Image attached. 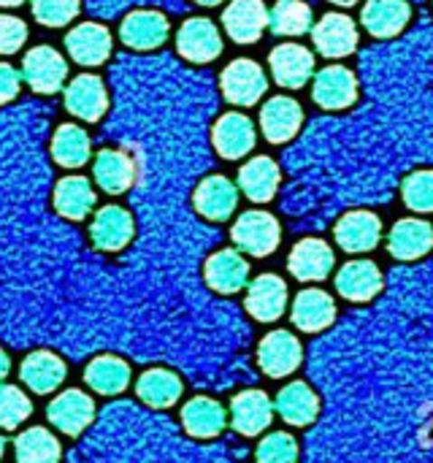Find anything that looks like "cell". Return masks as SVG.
Here are the masks:
<instances>
[{
    "mask_svg": "<svg viewBox=\"0 0 433 463\" xmlns=\"http://www.w3.org/2000/svg\"><path fill=\"white\" fill-rule=\"evenodd\" d=\"M87 383L92 391L103 393V396H114V393H122L130 383V369L125 361L119 358H111V355H103V358H95L87 372H84Z\"/></svg>",
    "mask_w": 433,
    "mask_h": 463,
    "instance_id": "33",
    "label": "cell"
},
{
    "mask_svg": "<svg viewBox=\"0 0 433 463\" xmlns=\"http://www.w3.org/2000/svg\"><path fill=\"white\" fill-rule=\"evenodd\" d=\"M16 92H19V73L11 65L0 62V103H8L11 98H16Z\"/></svg>",
    "mask_w": 433,
    "mask_h": 463,
    "instance_id": "43",
    "label": "cell"
},
{
    "mask_svg": "<svg viewBox=\"0 0 433 463\" xmlns=\"http://www.w3.org/2000/svg\"><path fill=\"white\" fill-rule=\"evenodd\" d=\"M236 201H239V193H236V184L225 176H209L198 184L195 190V209L209 217V220H225L233 214L236 209Z\"/></svg>",
    "mask_w": 433,
    "mask_h": 463,
    "instance_id": "24",
    "label": "cell"
},
{
    "mask_svg": "<svg viewBox=\"0 0 433 463\" xmlns=\"http://www.w3.org/2000/svg\"><path fill=\"white\" fill-rule=\"evenodd\" d=\"M222 24L236 43H255L268 24V11L263 0H233L222 14Z\"/></svg>",
    "mask_w": 433,
    "mask_h": 463,
    "instance_id": "9",
    "label": "cell"
},
{
    "mask_svg": "<svg viewBox=\"0 0 433 463\" xmlns=\"http://www.w3.org/2000/svg\"><path fill=\"white\" fill-rule=\"evenodd\" d=\"M287 266L296 279L317 282V279H325L328 271L334 269V252L323 239H304L293 247Z\"/></svg>",
    "mask_w": 433,
    "mask_h": 463,
    "instance_id": "16",
    "label": "cell"
},
{
    "mask_svg": "<svg viewBox=\"0 0 433 463\" xmlns=\"http://www.w3.org/2000/svg\"><path fill=\"white\" fill-rule=\"evenodd\" d=\"M304 122V111L301 106L293 100V98H271L263 111H260V128H263V136L271 141V144H285L290 141L298 128Z\"/></svg>",
    "mask_w": 433,
    "mask_h": 463,
    "instance_id": "13",
    "label": "cell"
},
{
    "mask_svg": "<svg viewBox=\"0 0 433 463\" xmlns=\"http://www.w3.org/2000/svg\"><path fill=\"white\" fill-rule=\"evenodd\" d=\"M22 0H0V5H19Z\"/></svg>",
    "mask_w": 433,
    "mask_h": 463,
    "instance_id": "46",
    "label": "cell"
},
{
    "mask_svg": "<svg viewBox=\"0 0 433 463\" xmlns=\"http://www.w3.org/2000/svg\"><path fill=\"white\" fill-rule=\"evenodd\" d=\"M30 412H33L30 399L19 388L0 385V429L11 431V429L22 426L30 418Z\"/></svg>",
    "mask_w": 433,
    "mask_h": 463,
    "instance_id": "38",
    "label": "cell"
},
{
    "mask_svg": "<svg viewBox=\"0 0 433 463\" xmlns=\"http://www.w3.org/2000/svg\"><path fill=\"white\" fill-rule=\"evenodd\" d=\"M0 458H3V439H0Z\"/></svg>",
    "mask_w": 433,
    "mask_h": 463,
    "instance_id": "48",
    "label": "cell"
},
{
    "mask_svg": "<svg viewBox=\"0 0 433 463\" xmlns=\"http://www.w3.org/2000/svg\"><path fill=\"white\" fill-rule=\"evenodd\" d=\"M279 222L268 212H247L233 225V241L255 258L271 255L279 247Z\"/></svg>",
    "mask_w": 433,
    "mask_h": 463,
    "instance_id": "2",
    "label": "cell"
},
{
    "mask_svg": "<svg viewBox=\"0 0 433 463\" xmlns=\"http://www.w3.org/2000/svg\"><path fill=\"white\" fill-rule=\"evenodd\" d=\"M249 266L233 250H220L206 260V282L217 293H239L247 285Z\"/></svg>",
    "mask_w": 433,
    "mask_h": 463,
    "instance_id": "22",
    "label": "cell"
},
{
    "mask_svg": "<svg viewBox=\"0 0 433 463\" xmlns=\"http://www.w3.org/2000/svg\"><path fill=\"white\" fill-rule=\"evenodd\" d=\"M220 87L233 106H255L268 90V79L255 60H233L222 71Z\"/></svg>",
    "mask_w": 433,
    "mask_h": 463,
    "instance_id": "1",
    "label": "cell"
},
{
    "mask_svg": "<svg viewBox=\"0 0 433 463\" xmlns=\"http://www.w3.org/2000/svg\"><path fill=\"white\" fill-rule=\"evenodd\" d=\"M239 187L244 190L247 198L263 203L271 201L277 187H279V168L271 157H252L241 174H239Z\"/></svg>",
    "mask_w": 433,
    "mask_h": 463,
    "instance_id": "29",
    "label": "cell"
},
{
    "mask_svg": "<svg viewBox=\"0 0 433 463\" xmlns=\"http://www.w3.org/2000/svg\"><path fill=\"white\" fill-rule=\"evenodd\" d=\"M331 3H336V5H355L358 0H331Z\"/></svg>",
    "mask_w": 433,
    "mask_h": 463,
    "instance_id": "45",
    "label": "cell"
},
{
    "mask_svg": "<svg viewBox=\"0 0 433 463\" xmlns=\"http://www.w3.org/2000/svg\"><path fill=\"white\" fill-rule=\"evenodd\" d=\"M95 179H98V184H100L106 193H111V195L125 193V190L133 184V179H136V163H133V157L125 155V152L106 149V152H100L98 160H95Z\"/></svg>",
    "mask_w": 433,
    "mask_h": 463,
    "instance_id": "28",
    "label": "cell"
},
{
    "mask_svg": "<svg viewBox=\"0 0 433 463\" xmlns=\"http://www.w3.org/2000/svg\"><path fill=\"white\" fill-rule=\"evenodd\" d=\"M258 463H298V445L290 434L279 431L260 442Z\"/></svg>",
    "mask_w": 433,
    "mask_h": 463,
    "instance_id": "40",
    "label": "cell"
},
{
    "mask_svg": "<svg viewBox=\"0 0 433 463\" xmlns=\"http://www.w3.org/2000/svg\"><path fill=\"white\" fill-rule=\"evenodd\" d=\"M336 241L347 252H369L380 244L382 222L372 212H350L336 222Z\"/></svg>",
    "mask_w": 433,
    "mask_h": 463,
    "instance_id": "12",
    "label": "cell"
},
{
    "mask_svg": "<svg viewBox=\"0 0 433 463\" xmlns=\"http://www.w3.org/2000/svg\"><path fill=\"white\" fill-rule=\"evenodd\" d=\"M27 38V27L16 16L0 14V54H14Z\"/></svg>",
    "mask_w": 433,
    "mask_h": 463,
    "instance_id": "42",
    "label": "cell"
},
{
    "mask_svg": "<svg viewBox=\"0 0 433 463\" xmlns=\"http://www.w3.org/2000/svg\"><path fill=\"white\" fill-rule=\"evenodd\" d=\"M268 65H271L279 87L298 90L309 81V76L315 71V54L301 43H279L268 54Z\"/></svg>",
    "mask_w": 433,
    "mask_h": 463,
    "instance_id": "6",
    "label": "cell"
},
{
    "mask_svg": "<svg viewBox=\"0 0 433 463\" xmlns=\"http://www.w3.org/2000/svg\"><path fill=\"white\" fill-rule=\"evenodd\" d=\"M8 369H11V364H8V355H5V353L0 350V380H5Z\"/></svg>",
    "mask_w": 433,
    "mask_h": 463,
    "instance_id": "44",
    "label": "cell"
},
{
    "mask_svg": "<svg viewBox=\"0 0 433 463\" xmlns=\"http://www.w3.org/2000/svg\"><path fill=\"white\" fill-rule=\"evenodd\" d=\"M65 43H68V54L79 65H100L111 54V33L95 22H84L73 27Z\"/></svg>",
    "mask_w": 433,
    "mask_h": 463,
    "instance_id": "15",
    "label": "cell"
},
{
    "mask_svg": "<svg viewBox=\"0 0 433 463\" xmlns=\"http://www.w3.org/2000/svg\"><path fill=\"white\" fill-rule=\"evenodd\" d=\"M79 14V0H33V16L46 27H62Z\"/></svg>",
    "mask_w": 433,
    "mask_h": 463,
    "instance_id": "41",
    "label": "cell"
},
{
    "mask_svg": "<svg viewBox=\"0 0 433 463\" xmlns=\"http://www.w3.org/2000/svg\"><path fill=\"white\" fill-rule=\"evenodd\" d=\"M258 361L268 377H287L301 366V342L287 331H274L260 342Z\"/></svg>",
    "mask_w": 433,
    "mask_h": 463,
    "instance_id": "7",
    "label": "cell"
},
{
    "mask_svg": "<svg viewBox=\"0 0 433 463\" xmlns=\"http://www.w3.org/2000/svg\"><path fill=\"white\" fill-rule=\"evenodd\" d=\"M195 3H201V5H217L220 0H195Z\"/></svg>",
    "mask_w": 433,
    "mask_h": 463,
    "instance_id": "47",
    "label": "cell"
},
{
    "mask_svg": "<svg viewBox=\"0 0 433 463\" xmlns=\"http://www.w3.org/2000/svg\"><path fill=\"white\" fill-rule=\"evenodd\" d=\"M52 155L65 168H79L89 160V136L79 125H60L52 138Z\"/></svg>",
    "mask_w": 433,
    "mask_h": 463,
    "instance_id": "34",
    "label": "cell"
},
{
    "mask_svg": "<svg viewBox=\"0 0 433 463\" xmlns=\"http://www.w3.org/2000/svg\"><path fill=\"white\" fill-rule=\"evenodd\" d=\"M92 402L81 391H65L49 404V423H54V429H60L68 437L81 434L92 423Z\"/></svg>",
    "mask_w": 433,
    "mask_h": 463,
    "instance_id": "17",
    "label": "cell"
},
{
    "mask_svg": "<svg viewBox=\"0 0 433 463\" xmlns=\"http://www.w3.org/2000/svg\"><path fill=\"white\" fill-rule=\"evenodd\" d=\"M138 396L152 404V407H171L179 396H182V383L176 374L165 372V369H152L138 380Z\"/></svg>",
    "mask_w": 433,
    "mask_h": 463,
    "instance_id": "35",
    "label": "cell"
},
{
    "mask_svg": "<svg viewBox=\"0 0 433 463\" xmlns=\"http://www.w3.org/2000/svg\"><path fill=\"white\" fill-rule=\"evenodd\" d=\"M336 317V304L325 290H304L298 293L296 304H293V323L306 331V334H317L323 328H328Z\"/></svg>",
    "mask_w": 433,
    "mask_h": 463,
    "instance_id": "26",
    "label": "cell"
},
{
    "mask_svg": "<svg viewBox=\"0 0 433 463\" xmlns=\"http://www.w3.org/2000/svg\"><path fill=\"white\" fill-rule=\"evenodd\" d=\"M404 203L415 212H433V171H418L404 179Z\"/></svg>",
    "mask_w": 433,
    "mask_h": 463,
    "instance_id": "39",
    "label": "cell"
},
{
    "mask_svg": "<svg viewBox=\"0 0 433 463\" xmlns=\"http://www.w3.org/2000/svg\"><path fill=\"white\" fill-rule=\"evenodd\" d=\"M54 206L68 220H84L89 209L95 206V193L89 187V179L84 176H65L57 182L54 190Z\"/></svg>",
    "mask_w": 433,
    "mask_h": 463,
    "instance_id": "30",
    "label": "cell"
},
{
    "mask_svg": "<svg viewBox=\"0 0 433 463\" xmlns=\"http://www.w3.org/2000/svg\"><path fill=\"white\" fill-rule=\"evenodd\" d=\"M268 22L277 35H301L312 27V8L304 0H279Z\"/></svg>",
    "mask_w": 433,
    "mask_h": 463,
    "instance_id": "37",
    "label": "cell"
},
{
    "mask_svg": "<svg viewBox=\"0 0 433 463\" xmlns=\"http://www.w3.org/2000/svg\"><path fill=\"white\" fill-rule=\"evenodd\" d=\"M271 402L263 391H244L241 396L233 399L231 404V418L236 431H241L244 437H255L263 429H268L271 423Z\"/></svg>",
    "mask_w": 433,
    "mask_h": 463,
    "instance_id": "25",
    "label": "cell"
},
{
    "mask_svg": "<svg viewBox=\"0 0 433 463\" xmlns=\"http://www.w3.org/2000/svg\"><path fill=\"white\" fill-rule=\"evenodd\" d=\"M279 415L293 426H309L320 415V399L306 383H290L277 396Z\"/></svg>",
    "mask_w": 433,
    "mask_h": 463,
    "instance_id": "27",
    "label": "cell"
},
{
    "mask_svg": "<svg viewBox=\"0 0 433 463\" xmlns=\"http://www.w3.org/2000/svg\"><path fill=\"white\" fill-rule=\"evenodd\" d=\"M176 49L190 62H212L222 52L217 24L209 19H187L176 33Z\"/></svg>",
    "mask_w": 433,
    "mask_h": 463,
    "instance_id": "5",
    "label": "cell"
},
{
    "mask_svg": "<svg viewBox=\"0 0 433 463\" xmlns=\"http://www.w3.org/2000/svg\"><path fill=\"white\" fill-rule=\"evenodd\" d=\"M312 38H315L320 54H325V57H347L358 46V27L344 14H325L315 24Z\"/></svg>",
    "mask_w": 433,
    "mask_h": 463,
    "instance_id": "8",
    "label": "cell"
},
{
    "mask_svg": "<svg viewBox=\"0 0 433 463\" xmlns=\"http://www.w3.org/2000/svg\"><path fill=\"white\" fill-rule=\"evenodd\" d=\"M412 16L407 0H369L363 5V27L374 38H393L399 35Z\"/></svg>",
    "mask_w": 433,
    "mask_h": 463,
    "instance_id": "19",
    "label": "cell"
},
{
    "mask_svg": "<svg viewBox=\"0 0 433 463\" xmlns=\"http://www.w3.org/2000/svg\"><path fill=\"white\" fill-rule=\"evenodd\" d=\"M287 304V288L277 274H263L249 285L247 293V309L260 323H274L285 315Z\"/></svg>",
    "mask_w": 433,
    "mask_h": 463,
    "instance_id": "14",
    "label": "cell"
},
{
    "mask_svg": "<svg viewBox=\"0 0 433 463\" xmlns=\"http://www.w3.org/2000/svg\"><path fill=\"white\" fill-rule=\"evenodd\" d=\"M336 290L347 301H372L382 290V271L372 260H353L339 271Z\"/></svg>",
    "mask_w": 433,
    "mask_h": 463,
    "instance_id": "21",
    "label": "cell"
},
{
    "mask_svg": "<svg viewBox=\"0 0 433 463\" xmlns=\"http://www.w3.org/2000/svg\"><path fill=\"white\" fill-rule=\"evenodd\" d=\"M119 35L130 49H155L168 38V19L160 11H133L125 16Z\"/></svg>",
    "mask_w": 433,
    "mask_h": 463,
    "instance_id": "20",
    "label": "cell"
},
{
    "mask_svg": "<svg viewBox=\"0 0 433 463\" xmlns=\"http://www.w3.org/2000/svg\"><path fill=\"white\" fill-rule=\"evenodd\" d=\"M312 95L320 109H328V111L350 109L358 100V79L344 65H328L317 73Z\"/></svg>",
    "mask_w": 433,
    "mask_h": 463,
    "instance_id": "3",
    "label": "cell"
},
{
    "mask_svg": "<svg viewBox=\"0 0 433 463\" xmlns=\"http://www.w3.org/2000/svg\"><path fill=\"white\" fill-rule=\"evenodd\" d=\"M22 73L24 81L35 90V92H57L65 81L68 65L62 60V54L52 46H35L24 54L22 62Z\"/></svg>",
    "mask_w": 433,
    "mask_h": 463,
    "instance_id": "4",
    "label": "cell"
},
{
    "mask_svg": "<svg viewBox=\"0 0 433 463\" xmlns=\"http://www.w3.org/2000/svg\"><path fill=\"white\" fill-rule=\"evenodd\" d=\"M133 239V217L122 206H106L95 214L92 241L98 250L117 252Z\"/></svg>",
    "mask_w": 433,
    "mask_h": 463,
    "instance_id": "23",
    "label": "cell"
},
{
    "mask_svg": "<svg viewBox=\"0 0 433 463\" xmlns=\"http://www.w3.org/2000/svg\"><path fill=\"white\" fill-rule=\"evenodd\" d=\"M16 461L57 463L60 461V445L46 429H30L16 439Z\"/></svg>",
    "mask_w": 433,
    "mask_h": 463,
    "instance_id": "36",
    "label": "cell"
},
{
    "mask_svg": "<svg viewBox=\"0 0 433 463\" xmlns=\"http://www.w3.org/2000/svg\"><path fill=\"white\" fill-rule=\"evenodd\" d=\"M182 423L193 437L209 439V437H217L225 429V410L217 402L201 396V399H193L182 410Z\"/></svg>",
    "mask_w": 433,
    "mask_h": 463,
    "instance_id": "32",
    "label": "cell"
},
{
    "mask_svg": "<svg viewBox=\"0 0 433 463\" xmlns=\"http://www.w3.org/2000/svg\"><path fill=\"white\" fill-rule=\"evenodd\" d=\"M22 380L35 393H52L65 380V364L52 353H33L22 364Z\"/></svg>",
    "mask_w": 433,
    "mask_h": 463,
    "instance_id": "31",
    "label": "cell"
},
{
    "mask_svg": "<svg viewBox=\"0 0 433 463\" xmlns=\"http://www.w3.org/2000/svg\"><path fill=\"white\" fill-rule=\"evenodd\" d=\"M212 138H214V149L225 160H239L241 155H247L255 146V125L247 114L231 111V114L220 117Z\"/></svg>",
    "mask_w": 433,
    "mask_h": 463,
    "instance_id": "11",
    "label": "cell"
},
{
    "mask_svg": "<svg viewBox=\"0 0 433 463\" xmlns=\"http://www.w3.org/2000/svg\"><path fill=\"white\" fill-rule=\"evenodd\" d=\"M433 247V228L426 220H401L388 236V250L399 260H418Z\"/></svg>",
    "mask_w": 433,
    "mask_h": 463,
    "instance_id": "18",
    "label": "cell"
},
{
    "mask_svg": "<svg viewBox=\"0 0 433 463\" xmlns=\"http://www.w3.org/2000/svg\"><path fill=\"white\" fill-rule=\"evenodd\" d=\"M65 106L71 114H76L79 119L87 122H98L106 114L108 98H106V87L98 76L92 73H81L76 76L68 90H65Z\"/></svg>",
    "mask_w": 433,
    "mask_h": 463,
    "instance_id": "10",
    "label": "cell"
}]
</instances>
